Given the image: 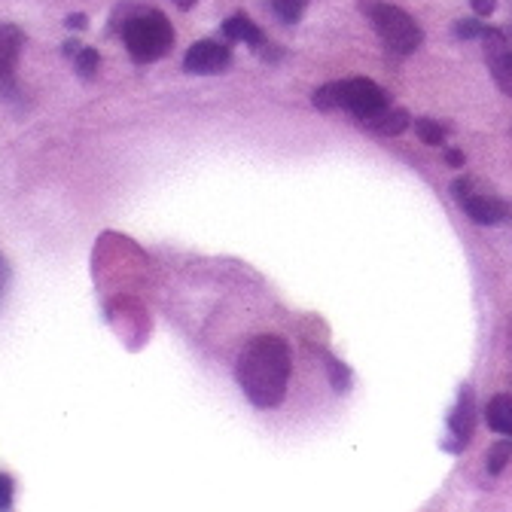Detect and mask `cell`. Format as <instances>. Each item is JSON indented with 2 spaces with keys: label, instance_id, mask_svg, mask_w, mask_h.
I'll list each match as a JSON object with an SVG mask.
<instances>
[{
  "label": "cell",
  "instance_id": "1",
  "mask_svg": "<svg viewBox=\"0 0 512 512\" xmlns=\"http://www.w3.org/2000/svg\"><path fill=\"white\" fill-rule=\"evenodd\" d=\"M235 375L256 409L281 406L290 381V348L281 336H256L238 354Z\"/></svg>",
  "mask_w": 512,
  "mask_h": 512
},
{
  "label": "cell",
  "instance_id": "2",
  "mask_svg": "<svg viewBox=\"0 0 512 512\" xmlns=\"http://www.w3.org/2000/svg\"><path fill=\"white\" fill-rule=\"evenodd\" d=\"M122 13V43L138 64L159 61L171 52L174 46V28L159 10H144V7H119Z\"/></svg>",
  "mask_w": 512,
  "mask_h": 512
},
{
  "label": "cell",
  "instance_id": "3",
  "mask_svg": "<svg viewBox=\"0 0 512 512\" xmlns=\"http://www.w3.org/2000/svg\"><path fill=\"white\" fill-rule=\"evenodd\" d=\"M314 107L317 110H351L360 122L378 116L388 107V92L375 86L372 80H345V83H327L314 92Z\"/></svg>",
  "mask_w": 512,
  "mask_h": 512
},
{
  "label": "cell",
  "instance_id": "4",
  "mask_svg": "<svg viewBox=\"0 0 512 512\" xmlns=\"http://www.w3.org/2000/svg\"><path fill=\"white\" fill-rule=\"evenodd\" d=\"M369 19L378 31V37L384 40L391 52L397 55H412L421 43H424V31L421 25L400 7L391 4H372L369 7Z\"/></svg>",
  "mask_w": 512,
  "mask_h": 512
},
{
  "label": "cell",
  "instance_id": "5",
  "mask_svg": "<svg viewBox=\"0 0 512 512\" xmlns=\"http://www.w3.org/2000/svg\"><path fill=\"white\" fill-rule=\"evenodd\" d=\"M452 189H455V199L464 208V214L479 226H497L509 217V208L500 199L488 196V192H479L473 180H455Z\"/></svg>",
  "mask_w": 512,
  "mask_h": 512
},
{
  "label": "cell",
  "instance_id": "6",
  "mask_svg": "<svg viewBox=\"0 0 512 512\" xmlns=\"http://www.w3.org/2000/svg\"><path fill=\"white\" fill-rule=\"evenodd\" d=\"M232 61V49L220 40H199L192 43L183 55V71L186 74H220L223 68H229Z\"/></svg>",
  "mask_w": 512,
  "mask_h": 512
},
{
  "label": "cell",
  "instance_id": "7",
  "mask_svg": "<svg viewBox=\"0 0 512 512\" xmlns=\"http://www.w3.org/2000/svg\"><path fill=\"white\" fill-rule=\"evenodd\" d=\"M25 46V34L16 25H0V92L16 98V68Z\"/></svg>",
  "mask_w": 512,
  "mask_h": 512
},
{
  "label": "cell",
  "instance_id": "8",
  "mask_svg": "<svg viewBox=\"0 0 512 512\" xmlns=\"http://www.w3.org/2000/svg\"><path fill=\"white\" fill-rule=\"evenodd\" d=\"M485 58H488V68L497 80V86L512 98V49L506 43V37L494 28L485 31Z\"/></svg>",
  "mask_w": 512,
  "mask_h": 512
},
{
  "label": "cell",
  "instance_id": "9",
  "mask_svg": "<svg viewBox=\"0 0 512 512\" xmlns=\"http://www.w3.org/2000/svg\"><path fill=\"white\" fill-rule=\"evenodd\" d=\"M473 424H476V415H473V391L464 388L461 397H458V406L448 415V430L458 439V445H467L470 436H473Z\"/></svg>",
  "mask_w": 512,
  "mask_h": 512
},
{
  "label": "cell",
  "instance_id": "10",
  "mask_svg": "<svg viewBox=\"0 0 512 512\" xmlns=\"http://www.w3.org/2000/svg\"><path fill=\"white\" fill-rule=\"evenodd\" d=\"M223 34H226V40H232V43H247V46H263V43H266L260 25H253V19H247L244 13L229 16V19L223 22Z\"/></svg>",
  "mask_w": 512,
  "mask_h": 512
},
{
  "label": "cell",
  "instance_id": "11",
  "mask_svg": "<svg viewBox=\"0 0 512 512\" xmlns=\"http://www.w3.org/2000/svg\"><path fill=\"white\" fill-rule=\"evenodd\" d=\"M363 125L372 128V132H378V135H400V132H406V128H409V113L403 107H394V110L384 107L378 116L366 119Z\"/></svg>",
  "mask_w": 512,
  "mask_h": 512
},
{
  "label": "cell",
  "instance_id": "12",
  "mask_svg": "<svg viewBox=\"0 0 512 512\" xmlns=\"http://www.w3.org/2000/svg\"><path fill=\"white\" fill-rule=\"evenodd\" d=\"M488 427L500 436H512V397L509 394H497L488 409H485Z\"/></svg>",
  "mask_w": 512,
  "mask_h": 512
},
{
  "label": "cell",
  "instance_id": "13",
  "mask_svg": "<svg viewBox=\"0 0 512 512\" xmlns=\"http://www.w3.org/2000/svg\"><path fill=\"white\" fill-rule=\"evenodd\" d=\"M512 461V439H500V442H494L491 448H488V455H485V467H488V473L491 476H497V473H503V467Z\"/></svg>",
  "mask_w": 512,
  "mask_h": 512
},
{
  "label": "cell",
  "instance_id": "14",
  "mask_svg": "<svg viewBox=\"0 0 512 512\" xmlns=\"http://www.w3.org/2000/svg\"><path fill=\"white\" fill-rule=\"evenodd\" d=\"M308 7V0H272V13L284 22V25H296L302 19Z\"/></svg>",
  "mask_w": 512,
  "mask_h": 512
},
{
  "label": "cell",
  "instance_id": "15",
  "mask_svg": "<svg viewBox=\"0 0 512 512\" xmlns=\"http://www.w3.org/2000/svg\"><path fill=\"white\" fill-rule=\"evenodd\" d=\"M74 64H77V71H80L83 80H95V77H98V68H101V55H98V49L83 46V49L77 52Z\"/></svg>",
  "mask_w": 512,
  "mask_h": 512
},
{
  "label": "cell",
  "instance_id": "16",
  "mask_svg": "<svg viewBox=\"0 0 512 512\" xmlns=\"http://www.w3.org/2000/svg\"><path fill=\"white\" fill-rule=\"evenodd\" d=\"M415 132L430 147H442L445 144V125H439L436 119H418L415 122Z\"/></svg>",
  "mask_w": 512,
  "mask_h": 512
},
{
  "label": "cell",
  "instance_id": "17",
  "mask_svg": "<svg viewBox=\"0 0 512 512\" xmlns=\"http://www.w3.org/2000/svg\"><path fill=\"white\" fill-rule=\"evenodd\" d=\"M330 363V381H333V388H336V394H345L348 391V384H351V372H348V366L345 363H339V360H327Z\"/></svg>",
  "mask_w": 512,
  "mask_h": 512
},
{
  "label": "cell",
  "instance_id": "18",
  "mask_svg": "<svg viewBox=\"0 0 512 512\" xmlns=\"http://www.w3.org/2000/svg\"><path fill=\"white\" fill-rule=\"evenodd\" d=\"M485 25H479L476 19H464V22H458L455 25V37H461V40H476V37H485Z\"/></svg>",
  "mask_w": 512,
  "mask_h": 512
},
{
  "label": "cell",
  "instance_id": "19",
  "mask_svg": "<svg viewBox=\"0 0 512 512\" xmlns=\"http://www.w3.org/2000/svg\"><path fill=\"white\" fill-rule=\"evenodd\" d=\"M13 491H16L13 476L0 473V509H10V506H13Z\"/></svg>",
  "mask_w": 512,
  "mask_h": 512
},
{
  "label": "cell",
  "instance_id": "20",
  "mask_svg": "<svg viewBox=\"0 0 512 512\" xmlns=\"http://www.w3.org/2000/svg\"><path fill=\"white\" fill-rule=\"evenodd\" d=\"M470 7L476 10V16H491L497 10V0H470Z\"/></svg>",
  "mask_w": 512,
  "mask_h": 512
},
{
  "label": "cell",
  "instance_id": "21",
  "mask_svg": "<svg viewBox=\"0 0 512 512\" xmlns=\"http://www.w3.org/2000/svg\"><path fill=\"white\" fill-rule=\"evenodd\" d=\"M64 25H68L71 31H86L89 19H86L83 13H74V16H68V19H64Z\"/></svg>",
  "mask_w": 512,
  "mask_h": 512
},
{
  "label": "cell",
  "instance_id": "22",
  "mask_svg": "<svg viewBox=\"0 0 512 512\" xmlns=\"http://www.w3.org/2000/svg\"><path fill=\"white\" fill-rule=\"evenodd\" d=\"M445 162L452 165V168H461V165H464V153H458V150H445Z\"/></svg>",
  "mask_w": 512,
  "mask_h": 512
},
{
  "label": "cell",
  "instance_id": "23",
  "mask_svg": "<svg viewBox=\"0 0 512 512\" xmlns=\"http://www.w3.org/2000/svg\"><path fill=\"white\" fill-rule=\"evenodd\" d=\"M61 49H64V55H68V58L74 61V58H77V52L83 49V43H80V40H68V43H64Z\"/></svg>",
  "mask_w": 512,
  "mask_h": 512
},
{
  "label": "cell",
  "instance_id": "24",
  "mask_svg": "<svg viewBox=\"0 0 512 512\" xmlns=\"http://www.w3.org/2000/svg\"><path fill=\"white\" fill-rule=\"evenodd\" d=\"M171 4H174V7H180V10H192V7L199 4V0H171Z\"/></svg>",
  "mask_w": 512,
  "mask_h": 512
},
{
  "label": "cell",
  "instance_id": "25",
  "mask_svg": "<svg viewBox=\"0 0 512 512\" xmlns=\"http://www.w3.org/2000/svg\"><path fill=\"white\" fill-rule=\"evenodd\" d=\"M4 281H7V266H4V260H0V287H4Z\"/></svg>",
  "mask_w": 512,
  "mask_h": 512
}]
</instances>
